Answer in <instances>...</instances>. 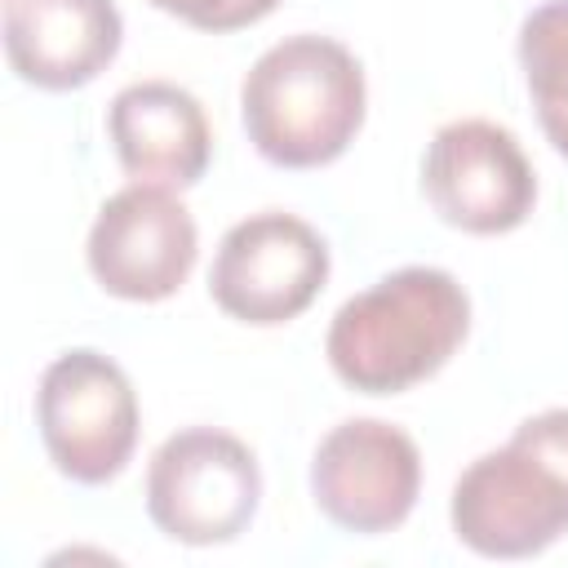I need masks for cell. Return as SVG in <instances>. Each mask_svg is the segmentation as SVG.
Returning <instances> with one entry per match:
<instances>
[{"mask_svg":"<svg viewBox=\"0 0 568 568\" xmlns=\"http://www.w3.org/2000/svg\"><path fill=\"white\" fill-rule=\"evenodd\" d=\"M470 333V297L439 266H399L346 297L328 324V368L359 395H399L435 377Z\"/></svg>","mask_w":568,"mask_h":568,"instance_id":"obj_1","label":"cell"},{"mask_svg":"<svg viewBox=\"0 0 568 568\" xmlns=\"http://www.w3.org/2000/svg\"><path fill=\"white\" fill-rule=\"evenodd\" d=\"M368 84L359 58L333 36H284L240 84V115L253 151L280 169L333 164L359 133Z\"/></svg>","mask_w":568,"mask_h":568,"instance_id":"obj_2","label":"cell"},{"mask_svg":"<svg viewBox=\"0 0 568 568\" xmlns=\"http://www.w3.org/2000/svg\"><path fill=\"white\" fill-rule=\"evenodd\" d=\"M453 532L484 559H528L568 528V408H546L453 484Z\"/></svg>","mask_w":568,"mask_h":568,"instance_id":"obj_3","label":"cell"},{"mask_svg":"<svg viewBox=\"0 0 568 568\" xmlns=\"http://www.w3.org/2000/svg\"><path fill=\"white\" fill-rule=\"evenodd\" d=\"M262 501V466L244 439L217 426L169 435L146 466V515L182 546L235 541Z\"/></svg>","mask_w":568,"mask_h":568,"instance_id":"obj_4","label":"cell"},{"mask_svg":"<svg viewBox=\"0 0 568 568\" xmlns=\"http://www.w3.org/2000/svg\"><path fill=\"white\" fill-rule=\"evenodd\" d=\"M36 426L58 475L75 484H106L129 466L142 413L124 368L102 351L75 346L40 377Z\"/></svg>","mask_w":568,"mask_h":568,"instance_id":"obj_5","label":"cell"},{"mask_svg":"<svg viewBox=\"0 0 568 568\" xmlns=\"http://www.w3.org/2000/svg\"><path fill=\"white\" fill-rule=\"evenodd\" d=\"M324 280V235L284 209H266L222 235L209 271V297L240 324L275 328L297 320L320 297Z\"/></svg>","mask_w":568,"mask_h":568,"instance_id":"obj_6","label":"cell"},{"mask_svg":"<svg viewBox=\"0 0 568 568\" xmlns=\"http://www.w3.org/2000/svg\"><path fill=\"white\" fill-rule=\"evenodd\" d=\"M422 191L430 209L466 235H506L537 204V173L519 138L493 120L444 124L422 155Z\"/></svg>","mask_w":568,"mask_h":568,"instance_id":"obj_7","label":"cell"},{"mask_svg":"<svg viewBox=\"0 0 568 568\" xmlns=\"http://www.w3.org/2000/svg\"><path fill=\"white\" fill-rule=\"evenodd\" d=\"M84 257L111 297L164 302L186 284L200 257L195 217L169 186L129 182L102 200Z\"/></svg>","mask_w":568,"mask_h":568,"instance_id":"obj_8","label":"cell"},{"mask_svg":"<svg viewBox=\"0 0 568 568\" xmlns=\"http://www.w3.org/2000/svg\"><path fill=\"white\" fill-rule=\"evenodd\" d=\"M422 493L417 439L382 417L337 422L311 457L315 506L355 537H382L399 528Z\"/></svg>","mask_w":568,"mask_h":568,"instance_id":"obj_9","label":"cell"},{"mask_svg":"<svg viewBox=\"0 0 568 568\" xmlns=\"http://www.w3.org/2000/svg\"><path fill=\"white\" fill-rule=\"evenodd\" d=\"M120 40L115 0H4V58L36 89L67 93L98 80Z\"/></svg>","mask_w":568,"mask_h":568,"instance_id":"obj_10","label":"cell"},{"mask_svg":"<svg viewBox=\"0 0 568 568\" xmlns=\"http://www.w3.org/2000/svg\"><path fill=\"white\" fill-rule=\"evenodd\" d=\"M106 133L133 182L195 186L213 160V129L195 93L173 80H138L111 98Z\"/></svg>","mask_w":568,"mask_h":568,"instance_id":"obj_11","label":"cell"},{"mask_svg":"<svg viewBox=\"0 0 568 568\" xmlns=\"http://www.w3.org/2000/svg\"><path fill=\"white\" fill-rule=\"evenodd\" d=\"M519 67L541 133L568 160V0H546L519 22Z\"/></svg>","mask_w":568,"mask_h":568,"instance_id":"obj_12","label":"cell"},{"mask_svg":"<svg viewBox=\"0 0 568 568\" xmlns=\"http://www.w3.org/2000/svg\"><path fill=\"white\" fill-rule=\"evenodd\" d=\"M146 4H155L160 13L182 18L195 31L222 36V31H240V27L262 22L266 13H275L280 0H146Z\"/></svg>","mask_w":568,"mask_h":568,"instance_id":"obj_13","label":"cell"}]
</instances>
